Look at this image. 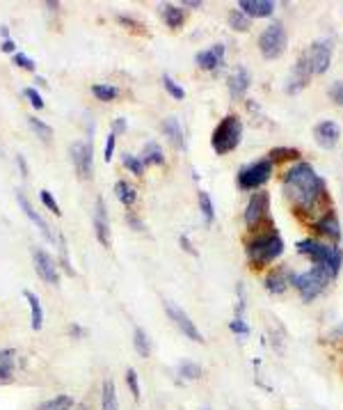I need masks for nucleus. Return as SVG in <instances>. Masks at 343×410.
Wrapping results in <instances>:
<instances>
[{
    "label": "nucleus",
    "mask_w": 343,
    "mask_h": 410,
    "mask_svg": "<svg viewBox=\"0 0 343 410\" xmlns=\"http://www.w3.org/2000/svg\"><path fill=\"white\" fill-rule=\"evenodd\" d=\"M282 191L293 202L300 216H309L316 220L327 209H332L325 179L314 170L312 163L300 161L293 167H288L282 182Z\"/></svg>",
    "instance_id": "1"
},
{
    "label": "nucleus",
    "mask_w": 343,
    "mask_h": 410,
    "mask_svg": "<svg viewBox=\"0 0 343 410\" xmlns=\"http://www.w3.org/2000/svg\"><path fill=\"white\" fill-rule=\"evenodd\" d=\"M245 255L254 270H261L284 255V238L275 225L268 227V232H254V236L245 243Z\"/></svg>",
    "instance_id": "2"
},
{
    "label": "nucleus",
    "mask_w": 343,
    "mask_h": 410,
    "mask_svg": "<svg viewBox=\"0 0 343 410\" xmlns=\"http://www.w3.org/2000/svg\"><path fill=\"white\" fill-rule=\"evenodd\" d=\"M297 255L307 257L314 266H323L325 270H329L332 278H337L343 266V250L339 246L332 243H323L318 238H302L295 243Z\"/></svg>",
    "instance_id": "3"
},
{
    "label": "nucleus",
    "mask_w": 343,
    "mask_h": 410,
    "mask_svg": "<svg viewBox=\"0 0 343 410\" xmlns=\"http://www.w3.org/2000/svg\"><path fill=\"white\" fill-rule=\"evenodd\" d=\"M241 142H243V120L236 112L224 115L211 135L213 152H216L218 156H227V154L238 149Z\"/></svg>",
    "instance_id": "4"
},
{
    "label": "nucleus",
    "mask_w": 343,
    "mask_h": 410,
    "mask_svg": "<svg viewBox=\"0 0 343 410\" xmlns=\"http://www.w3.org/2000/svg\"><path fill=\"white\" fill-rule=\"evenodd\" d=\"M332 280L334 278L329 275V270H325L323 266H312L305 273H293L291 287H295V291L300 293V298L305 303H312L329 287Z\"/></svg>",
    "instance_id": "5"
},
{
    "label": "nucleus",
    "mask_w": 343,
    "mask_h": 410,
    "mask_svg": "<svg viewBox=\"0 0 343 410\" xmlns=\"http://www.w3.org/2000/svg\"><path fill=\"white\" fill-rule=\"evenodd\" d=\"M243 218H245V227H248L252 234L261 232L263 225H273V220H270V193H265V191L252 193V197L248 199V204H245Z\"/></svg>",
    "instance_id": "6"
},
{
    "label": "nucleus",
    "mask_w": 343,
    "mask_h": 410,
    "mask_svg": "<svg viewBox=\"0 0 343 410\" xmlns=\"http://www.w3.org/2000/svg\"><path fill=\"white\" fill-rule=\"evenodd\" d=\"M273 172H275L273 161L259 159L241 167L238 174H236V184H238L241 191H261V186L270 182Z\"/></svg>",
    "instance_id": "7"
},
{
    "label": "nucleus",
    "mask_w": 343,
    "mask_h": 410,
    "mask_svg": "<svg viewBox=\"0 0 343 410\" xmlns=\"http://www.w3.org/2000/svg\"><path fill=\"white\" fill-rule=\"evenodd\" d=\"M288 48V35L282 21H273L259 37V51L265 60H277L286 53Z\"/></svg>",
    "instance_id": "8"
},
{
    "label": "nucleus",
    "mask_w": 343,
    "mask_h": 410,
    "mask_svg": "<svg viewBox=\"0 0 343 410\" xmlns=\"http://www.w3.org/2000/svg\"><path fill=\"white\" fill-rule=\"evenodd\" d=\"M332 56H334V44H332L329 39H316L305 51V58H307L309 69H312L314 76H320V73H325L329 69Z\"/></svg>",
    "instance_id": "9"
},
{
    "label": "nucleus",
    "mask_w": 343,
    "mask_h": 410,
    "mask_svg": "<svg viewBox=\"0 0 343 410\" xmlns=\"http://www.w3.org/2000/svg\"><path fill=\"white\" fill-rule=\"evenodd\" d=\"M32 255V266H35V273L39 280H44L46 285L51 287H58L60 285V266H58V259L48 255L44 248H32L30 250Z\"/></svg>",
    "instance_id": "10"
},
{
    "label": "nucleus",
    "mask_w": 343,
    "mask_h": 410,
    "mask_svg": "<svg viewBox=\"0 0 343 410\" xmlns=\"http://www.w3.org/2000/svg\"><path fill=\"white\" fill-rule=\"evenodd\" d=\"M69 154H71V163H73V170L76 174L88 182L94 174V147L85 140H76L69 147Z\"/></svg>",
    "instance_id": "11"
},
{
    "label": "nucleus",
    "mask_w": 343,
    "mask_h": 410,
    "mask_svg": "<svg viewBox=\"0 0 343 410\" xmlns=\"http://www.w3.org/2000/svg\"><path fill=\"white\" fill-rule=\"evenodd\" d=\"M163 305H165V312H167L169 321L174 323L181 332H184V337H188V340H192V342H197V344L204 342V337H201V332L197 330L195 321L190 319V314H188L184 308H179V305H176V303H172V300H165Z\"/></svg>",
    "instance_id": "12"
},
{
    "label": "nucleus",
    "mask_w": 343,
    "mask_h": 410,
    "mask_svg": "<svg viewBox=\"0 0 343 410\" xmlns=\"http://www.w3.org/2000/svg\"><path fill=\"white\" fill-rule=\"evenodd\" d=\"M312 69H309V62L305 58V53L297 58V62L293 65L291 73H288V78H286V94H300L302 92L309 83H312Z\"/></svg>",
    "instance_id": "13"
},
{
    "label": "nucleus",
    "mask_w": 343,
    "mask_h": 410,
    "mask_svg": "<svg viewBox=\"0 0 343 410\" xmlns=\"http://www.w3.org/2000/svg\"><path fill=\"white\" fill-rule=\"evenodd\" d=\"M314 229L323 238H327L332 246H337L341 241V223H339V216L334 209H327L323 216H318L314 220Z\"/></svg>",
    "instance_id": "14"
},
{
    "label": "nucleus",
    "mask_w": 343,
    "mask_h": 410,
    "mask_svg": "<svg viewBox=\"0 0 343 410\" xmlns=\"http://www.w3.org/2000/svg\"><path fill=\"white\" fill-rule=\"evenodd\" d=\"M92 225H94L96 241H99L103 248H110V223H108V209H105V199L103 197H96Z\"/></svg>",
    "instance_id": "15"
},
{
    "label": "nucleus",
    "mask_w": 343,
    "mask_h": 410,
    "mask_svg": "<svg viewBox=\"0 0 343 410\" xmlns=\"http://www.w3.org/2000/svg\"><path fill=\"white\" fill-rule=\"evenodd\" d=\"M16 202H19V206H21V211L26 214V218H28L30 223L35 225V227L39 229V232H41V236H44L46 241H51V243H56V236H53L48 223H46V220L35 211V206L30 204V199L26 197V193H23V191H16Z\"/></svg>",
    "instance_id": "16"
},
{
    "label": "nucleus",
    "mask_w": 343,
    "mask_h": 410,
    "mask_svg": "<svg viewBox=\"0 0 343 410\" xmlns=\"http://www.w3.org/2000/svg\"><path fill=\"white\" fill-rule=\"evenodd\" d=\"M250 85H252V76H250V71L245 69V67H236V69L229 73L227 88H229V97H231L233 101L245 99V94H248Z\"/></svg>",
    "instance_id": "17"
},
{
    "label": "nucleus",
    "mask_w": 343,
    "mask_h": 410,
    "mask_svg": "<svg viewBox=\"0 0 343 410\" xmlns=\"http://www.w3.org/2000/svg\"><path fill=\"white\" fill-rule=\"evenodd\" d=\"M314 138H316V144L323 147V149H334V147L339 144V138H341L339 124L332 122V120H325V122L316 124Z\"/></svg>",
    "instance_id": "18"
},
{
    "label": "nucleus",
    "mask_w": 343,
    "mask_h": 410,
    "mask_svg": "<svg viewBox=\"0 0 343 410\" xmlns=\"http://www.w3.org/2000/svg\"><path fill=\"white\" fill-rule=\"evenodd\" d=\"M291 278H293V270L286 268V266H280L270 270L263 280V287L268 293H275V296H280V293H284L288 287H291Z\"/></svg>",
    "instance_id": "19"
},
{
    "label": "nucleus",
    "mask_w": 343,
    "mask_h": 410,
    "mask_svg": "<svg viewBox=\"0 0 343 410\" xmlns=\"http://www.w3.org/2000/svg\"><path fill=\"white\" fill-rule=\"evenodd\" d=\"M195 65L204 71H216L224 67V44H213L211 48H204L195 56Z\"/></svg>",
    "instance_id": "20"
},
{
    "label": "nucleus",
    "mask_w": 343,
    "mask_h": 410,
    "mask_svg": "<svg viewBox=\"0 0 343 410\" xmlns=\"http://www.w3.org/2000/svg\"><path fill=\"white\" fill-rule=\"evenodd\" d=\"M248 19H268L275 14V3L273 0H241L238 7Z\"/></svg>",
    "instance_id": "21"
},
{
    "label": "nucleus",
    "mask_w": 343,
    "mask_h": 410,
    "mask_svg": "<svg viewBox=\"0 0 343 410\" xmlns=\"http://www.w3.org/2000/svg\"><path fill=\"white\" fill-rule=\"evenodd\" d=\"M160 131H163L165 138L174 144V149H186L188 142H186V133H184V126H181V122L176 117H165L163 122H160Z\"/></svg>",
    "instance_id": "22"
},
{
    "label": "nucleus",
    "mask_w": 343,
    "mask_h": 410,
    "mask_svg": "<svg viewBox=\"0 0 343 410\" xmlns=\"http://www.w3.org/2000/svg\"><path fill=\"white\" fill-rule=\"evenodd\" d=\"M158 14L163 16L167 28H172V30H179L181 26L186 23V9L181 5H172V3L158 5Z\"/></svg>",
    "instance_id": "23"
},
{
    "label": "nucleus",
    "mask_w": 343,
    "mask_h": 410,
    "mask_svg": "<svg viewBox=\"0 0 343 410\" xmlns=\"http://www.w3.org/2000/svg\"><path fill=\"white\" fill-rule=\"evenodd\" d=\"M23 296L28 300V308H30V328L39 332L41 328H44V308H41V300L35 291H23Z\"/></svg>",
    "instance_id": "24"
},
{
    "label": "nucleus",
    "mask_w": 343,
    "mask_h": 410,
    "mask_svg": "<svg viewBox=\"0 0 343 410\" xmlns=\"http://www.w3.org/2000/svg\"><path fill=\"white\" fill-rule=\"evenodd\" d=\"M115 197L120 199L122 206H126L128 211H131L137 202V188L131 182H126V179H120V182L115 184Z\"/></svg>",
    "instance_id": "25"
},
{
    "label": "nucleus",
    "mask_w": 343,
    "mask_h": 410,
    "mask_svg": "<svg viewBox=\"0 0 343 410\" xmlns=\"http://www.w3.org/2000/svg\"><path fill=\"white\" fill-rule=\"evenodd\" d=\"M101 410H120V396L112 378H105L101 383Z\"/></svg>",
    "instance_id": "26"
},
{
    "label": "nucleus",
    "mask_w": 343,
    "mask_h": 410,
    "mask_svg": "<svg viewBox=\"0 0 343 410\" xmlns=\"http://www.w3.org/2000/svg\"><path fill=\"white\" fill-rule=\"evenodd\" d=\"M140 161L144 167L149 165H165V152H163V147H160L158 142H147L142 147V154H140Z\"/></svg>",
    "instance_id": "27"
},
{
    "label": "nucleus",
    "mask_w": 343,
    "mask_h": 410,
    "mask_svg": "<svg viewBox=\"0 0 343 410\" xmlns=\"http://www.w3.org/2000/svg\"><path fill=\"white\" fill-rule=\"evenodd\" d=\"M76 408V399L71 394H56L46 399V401H41L37 410H73Z\"/></svg>",
    "instance_id": "28"
},
{
    "label": "nucleus",
    "mask_w": 343,
    "mask_h": 410,
    "mask_svg": "<svg viewBox=\"0 0 343 410\" xmlns=\"http://www.w3.org/2000/svg\"><path fill=\"white\" fill-rule=\"evenodd\" d=\"M92 94H94L96 101L110 103V101H115L117 97H120V88L112 85V83H94V85H92Z\"/></svg>",
    "instance_id": "29"
},
{
    "label": "nucleus",
    "mask_w": 343,
    "mask_h": 410,
    "mask_svg": "<svg viewBox=\"0 0 343 410\" xmlns=\"http://www.w3.org/2000/svg\"><path fill=\"white\" fill-rule=\"evenodd\" d=\"M28 126H30L32 133H35L41 142H46V144L51 142V138H53V126H51V124H46L44 120H39L37 115H30V117H28Z\"/></svg>",
    "instance_id": "30"
},
{
    "label": "nucleus",
    "mask_w": 343,
    "mask_h": 410,
    "mask_svg": "<svg viewBox=\"0 0 343 410\" xmlns=\"http://www.w3.org/2000/svg\"><path fill=\"white\" fill-rule=\"evenodd\" d=\"M58 241V252H60V259H58V266L67 273V275H76V270H73L71 266V259H69V246H67V238H64L62 234L56 236Z\"/></svg>",
    "instance_id": "31"
},
{
    "label": "nucleus",
    "mask_w": 343,
    "mask_h": 410,
    "mask_svg": "<svg viewBox=\"0 0 343 410\" xmlns=\"http://www.w3.org/2000/svg\"><path fill=\"white\" fill-rule=\"evenodd\" d=\"M133 349H135L137 355L144 357V360H147L149 355H152V342H149V335L142 328L133 330Z\"/></svg>",
    "instance_id": "32"
},
{
    "label": "nucleus",
    "mask_w": 343,
    "mask_h": 410,
    "mask_svg": "<svg viewBox=\"0 0 343 410\" xmlns=\"http://www.w3.org/2000/svg\"><path fill=\"white\" fill-rule=\"evenodd\" d=\"M300 149H293V147H275V149H270V154H268V161H273V165L282 163V161H297L300 159Z\"/></svg>",
    "instance_id": "33"
},
{
    "label": "nucleus",
    "mask_w": 343,
    "mask_h": 410,
    "mask_svg": "<svg viewBox=\"0 0 343 410\" xmlns=\"http://www.w3.org/2000/svg\"><path fill=\"white\" fill-rule=\"evenodd\" d=\"M197 202H199V211L204 216V220H206L209 225L216 223V206H213V199L206 191H199L197 195Z\"/></svg>",
    "instance_id": "34"
},
{
    "label": "nucleus",
    "mask_w": 343,
    "mask_h": 410,
    "mask_svg": "<svg viewBox=\"0 0 343 410\" xmlns=\"http://www.w3.org/2000/svg\"><path fill=\"white\" fill-rule=\"evenodd\" d=\"M176 374L181 378H186V381H199L204 376V369L197 364V362H190V360H184L179 367H176Z\"/></svg>",
    "instance_id": "35"
},
{
    "label": "nucleus",
    "mask_w": 343,
    "mask_h": 410,
    "mask_svg": "<svg viewBox=\"0 0 343 410\" xmlns=\"http://www.w3.org/2000/svg\"><path fill=\"white\" fill-rule=\"evenodd\" d=\"M227 23L231 30H236V33H248L250 30V19L245 16L241 9H231L229 16H227Z\"/></svg>",
    "instance_id": "36"
},
{
    "label": "nucleus",
    "mask_w": 343,
    "mask_h": 410,
    "mask_svg": "<svg viewBox=\"0 0 343 410\" xmlns=\"http://www.w3.org/2000/svg\"><path fill=\"white\" fill-rule=\"evenodd\" d=\"M122 165H124L126 170L131 172L133 177H137V179L144 177V170H147V167L142 165L140 156H135V154H128V152H126V154L122 156Z\"/></svg>",
    "instance_id": "37"
},
{
    "label": "nucleus",
    "mask_w": 343,
    "mask_h": 410,
    "mask_svg": "<svg viewBox=\"0 0 343 410\" xmlns=\"http://www.w3.org/2000/svg\"><path fill=\"white\" fill-rule=\"evenodd\" d=\"M126 387H128V392H131V396L135 399V401H140V396H142L140 376H137V372L133 369V367H128V369H126Z\"/></svg>",
    "instance_id": "38"
},
{
    "label": "nucleus",
    "mask_w": 343,
    "mask_h": 410,
    "mask_svg": "<svg viewBox=\"0 0 343 410\" xmlns=\"http://www.w3.org/2000/svg\"><path fill=\"white\" fill-rule=\"evenodd\" d=\"M163 88H165V92L169 94L172 99H176V101H184L186 99V90L179 85V83L169 76V73H165L163 76Z\"/></svg>",
    "instance_id": "39"
},
{
    "label": "nucleus",
    "mask_w": 343,
    "mask_h": 410,
    "mask_svg": "<svg viewBox=\"0 0 343 410\" xmlns=\"http://www.w3.org/2000/svg\"><path fill=\"white\" fill-rule=\"evenodd\" d=\"M23 97L28 99V103L35 110H44V106H46V101H44V97L39 94V90L37 88H26L23 90Z\"/></svg>",
    "instance_id": "40"
},
{
    "label": "nucleus",
    "mask_w": 343,
    "mask_h": 410,
    "mask_svg": "<svg viewBox=\"0 0 343 410\" xmlns=\"http://www.w3.org/2000/svg\"><path fill=\"white\" fill-rule=\"evenodd\" d=\"M39 199H41V204H44V206L48 209V211H53L56 216H62L60 202H58L56 197H53V193H51V191H46V188H44V191H39Z\"/></svg>",
    "instance_id": "41"
},
{
    "label": "nucleus",
    "mask_w": 343,
    "mask_h": 410,
    "mask_svg": "<svg viewBox=\"0 0 343 410\" xmlns=\"http://www.w3.org/2000/svg\"><path fill=\"white\" fill-rule=\"evenodd\" d=\"M14 374H16V362H0V385L14 383Z\"/></svg>",
    "instance_id": "42"
},
{
    "label": "nucleus",
    "mask_w": 343,
    "mask_h": 410,
    "mask_svg": "<svg viewBox=\"0 0 343 410\" xmlns=\"http://www.w3.org/2000/svg\"><path fill=\"white\" fill-rule=\"evenodd\" d=\"M117 23L124 26L126 30H135V33H144V26L137 19L128 16V14H117Z\"/></svg>",
    "instance_id": "43"
},
{
    "label": "nucleus",
    "mask_w": 343,
    "mask_h": 410,
    "mask_svg": "<svg viewBox=\"0 0 343 410\" xmlns=\"http://www.w3.org/2000/svg\"><path fill=\"white\" fill-rule=\"evenodd\" d=\"M14 65L19 67V69H23V71H37V62L32 60L30 56H26V53H14Z\"/></svg>",
    "instance_id": "44"
},
{
    "label": "nucleus",
    "mask_w": 343,
    "mask_h": 410,
    "mask_svg": "<svg viewBox=\"0 0 343 410\" xmlns=\"http://www.w3.org/2000/svg\"><path fill=\"white\" fill-rule=\"evenodd\" d=\"M229 330L233 335H241V337H248V335H250V325L245 323V317H233V321H229Z\"/></svg>",
    "instance_id": "45"
},
{
    "label": "nucleus",
    "mask_w": 343,
    "mask_h": 410,
    "mask_svg": "<svg viewBox=\"0 0 343 410\" xmlns=\"http://www.w3.org/2000/svg\"><path fill=\"white\" fill-rule=\"evenodd\" d=\"M115 149H117V135L110 131L108 138H105V147H103V159L105 163H110L115 159Z\"/></svg>",
    "instance_id": "46"
},
{
    "label": "nucleus",
    "mask_w": 343,
    "mask_h": 410,
    "mask_svg": "<svg viewBox=\"0 0 343 410\" xmlns=\"http://www.w3.org/2000/svg\"><path fill=\"white\" fill-rule=\"evenodd\" d=\"M327 94H329V99L337 103V106H341V108H343V80L332 83L329 90H327Z\"/></svg>",
    "instance_id": "47"
},
{
    "label": "nucleus",
    "mask_w": 343,
    "mask_h": 410,
    "mask_svg": "<svg viewBox=\"0 0 343 410\" xmlns=\"http://www.w3.org/2000/svg\"><path fill=\"white\" fill-rule=\"evenodd\" d=\"M126 223H128V227L131 229H135V232H144V223H142V218L137 216L135 211H126Z\"/></svg>",
    "instance_id": "48"
},
{
    "label": "nucleus",
    "mask_w": 343,
    "mask_h": 410,
    "mask_svg": "<svg viewBox=\"0 0 343 410\" xmlns=\"http://www.w3.org/2000/svg\"><path fill=\"white\" fill-rule=\"evenodd\" d=\"M128 131V120L126 117H115L112 120V133L115 135H122V133H126Z\"/></svg>",
    "instance_id": "49"
},
{
    "label": "nucleus",
    "mask_w": 343,
    "mask_h": 410,
    "mask_svg": "<svg viewBox=\"0 0 343 410\" xmlns=\"http://www.w3.org/2000/svg\"><path fill=\"white\" fill-rule=\"evenodd\" d=\"M0 51H3V53H19V46H16V41L9 37V39H3L0 41Z\"/></svg>",
    "instance_id": "50"
},
{
    "label": "nucleus",
    "mask_w": 343,
    "mask_h": 410,
    "mask_svg": "<svg viewBox=\"0 0 343 410\" xmlns=\"http://www.w3.org/2000/svg\"><path fill=\"white\" fill-rule=\"evenodd\" d=\"M179 243H181V248H184V250L188 252L190 257H199V252L195 250V246L190 243V238H188L186 234H184V236H179Z\"/></svg>",
    "instance_id": "51"
},
{
    "label": "nucleus",
    "mask_w": 343,
    "mask_h": 410,
    "mask_svg": "<svg viewBox=\"0 0 343 410\" xmlns=\"http://www.w3.org/2000/svg\"><path fill=\"white\" fill-rule=\"evenodd\" d=\"M19 351L16 349H0V362H16Z\"/></svg>",
    "instance_id": "52"
},
{
    "label": "nucleus",
    "mask_w": 343,
    "mask_h": 410,
    "mask_svg": "<svg viewBox=\"0 0 343 410\" xmlns=\"http://www.w3.org/2000/svg\"><path fill=\"white\" fill-rule=\"evenodd\" d=\"M16 165H19L21 174H23V177L28 179V177H30V165H28V161H26V156H23V154H19V156H16Z\"/></svg>",
    "instance_id": "53"
},
{
    "label": "nucleus",
    "mask_w": 343,
    "mask_h": 410,
    "mask_svg": "<svg viewBox=\"0 0 343 410\" xmlns=\"http://www.w3.org/2000/svg\"><path fill=\"white\" fill-rule=\"evenodd\" d=\"M69 335H71V337H76V340H83L88 332H85V328H80L78 323H71V325H69Z\"/></svg>",
    "instance_id": "54"
},
{
    "label": "nucleus",
    "mask_w": 343,
    "mask_h": 410,
    "mask_svg": "<svg viewBox=\"0 0 343 410\" xmlns=\"http://www.w3.org/2000/svg\"><path fill=\"white\" fill-rule=\"evenodd\" d=\"M181 7H190V9H201L204 3H199V0H184V5Z\"/></svg>",
    "instance_id": "55"
},
{
    "label": "nucleus",
    "mask_w": 343,
    "mask_h": 410,
    "mask_svg": "<svg viewBox=\"0 0 343 410\" xmlns=\"http://www.w3.org/2000/svg\"><path fill=\"white\" fill-rule=\"evenodd\" d=\"M0 37H3V39H9V28H7V26L0 28Z\"/></svg>",
    "instance_id": "56"
},
{
    "label": "nucleus",
    "mask_w": 343,
    "mask_h": 410,
    "mask_svg": "<svg viewBox=\"0 0 343 410\" xmlns=\"http://www.w3.org/2000/svg\"><path fill=\"white\" fill-rule=\"evenodd\" d=\"M37 85H41V88H44V85H48V83H46V78H41V76H37Z\"/></svg>",
    "instance_id": "57"
},
{
    "label": "nucleus",
    "mask_w": 343,
    "mask_h": 410,
    "mask_svg": "<svg viewBox=\"0 0 343 410\" xmlns=\"http://www.w3.org/2000/svg\"><path fill=\"white\" fill-rule=\"evenodd\" d=\"M46 7H51V9H58V7H60V3H51V0H48Z\"/></svg>",
    "instance_id": "58"
}]
</instances>
